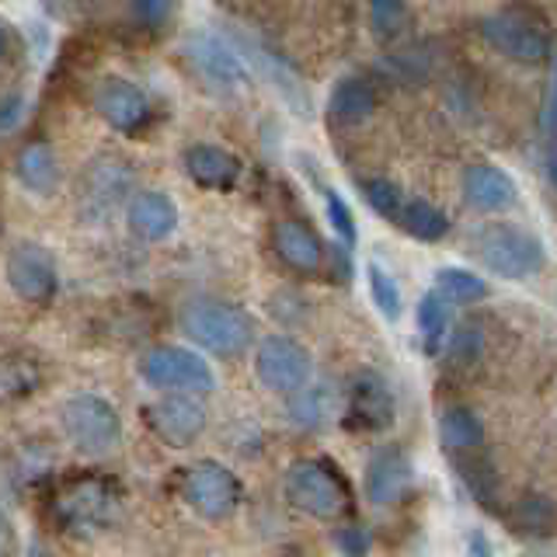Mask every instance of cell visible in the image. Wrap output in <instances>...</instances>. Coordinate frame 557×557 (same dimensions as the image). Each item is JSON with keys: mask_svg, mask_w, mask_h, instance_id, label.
Segmentation results:
<instances>
[{"mask_svg": "<svg viewBox=\"0 0 557 557\" xmlns=\"http://www.w3.org/2000/svg\"><path fill=\"white\" fill-rule=\"evenodd\" d=\"M255 376L272 394H300L313 376V362L300 342L269 335L255 348Z\"/></svg>", "mask_w": 557, "mask_h": 557, "instance_id": "obj_8", "label": "cell"}, {"mask_svg": "<svg viewBox=\"0 0 557 557\" xmlns=\"http://www.w3.org/2000/svg\"><path fill=\"white\" fill-rule=\"evenodd\" d=\"M362 196H366V202H370L373 213L387 216V220H397L400 206H405V196H400V188L394 182H387V178L362 182Z\"/></svg>", "mask_w": 557, "mask_h": 557, "instance_id": "obj_33", "label": "cell"}, {"mask_svg": "<svg viewBox=\"0 0 557 557\" xmlns=\"http://www.w3.org/2000/svg\"><path fill=\"white\" fill-rule=\"evenodd\" d=\"M370 25H373L376 39L391 42L408 28V8L400 4V0H373V4H370Z\"/></svg>", "mask_w": 557, "mask_h": 557, "instance_id": "obj_32", "label": "cell"}, {"mask_svg": "<svg viewBox=\"0 0 557 557\" xmlns=\"http://www.w3.org/2000/svg\"><path fill=\"white\" fill-rule=\"evenodd\" d=\"M457 474L467 484V492L474 495L478 505L484 509H498V495H502V478H498V467L492 457L484 453H470L467 460H457Z\"/></svg>", "mask_w": 557, "mask_h": 557, "instance_id": "obj_23", "label": "cell"}, {"mask_svg": "<svg viewBox=\"0 0 557 557\" xmlns=\"http://www.w3.org/2000/svg\"><path fill=\"white\" fill-rule=\"evenodd\" d=\"M484 356V331L481 327H474V324H463V327H457L449 335V342H446V359L453 362V366H478V359Z\"/></svg>", "mask_w": 557, "mask_h": 557, "instance_id": "obj_31", "label": "cell"}, {"mask_svg": "<svg viewBox=\"0 0 557 557\" xmlns=\"http://www.w3.org/2000/svg\"><path fill=\"white\" fill-rule=\"evenodd\" d=\"M39 370L22 359V356H11V359H0V405L8 400H22L28 397L35 387H39Z\"/></svg>", "mask_w": 557, "mask_h": 557, "instance_id": "obj_29", "label": "cell"}, {"mask_svg": "<svg viewBox=\"0 0 557 557\" xmlns=\"http://www.w3.org/2000/svg\"><path fill=\"white\" fill-rule=\"evenodd\" d=\"M8 544H11V530H8V519L0 516V554L8 550Z\"/></svg>", "mask_w": 557, "mask_h": 557, "instance_id": "obj_41", "label": "cell"}, {"mask_svg": "<svg viewBox=\"0 0 557 557\" xmlns=\"http://www.w3.org/2000/svg\"><path fill=\"white\" fill-rule=\"evenodd\" d=\"M286 502L310 519H338L348 512V487L321 460H296L286 470Z\"/></svg>", "mask_w": 557, "mask_h": 557, "instance_id": "obj_4", "label": "cell"}, {"mask_svg": "<svg viewBox=\"0 0 557 557\" xmlns=\"http://www.w3.org/2000/svg\"><path fill=\"white\" fill-rule=\"evenodd\" d=\"M185 57L191 70L216 91H240L248 84V66H244L240 52L216 32H196L185 42Z\"/></svg>", "mask_w": 557, "mask_h": 557, "instance_id": "obj_10", "label": "cell"}, {"mask_svg": "<svg viewBox=\"0 0 557 557\" xmlns=\"http://www.w3.org/2000/svg\"><path fill=\"white\" fill-rule=\"evenodd\" d=\"M129 191V171L119 161H98L87 171L84 185V213L87 216H109L112 209L126 199Z\"/></svg>", "mask_w": 557, "mask_h": 557, "instance_id": "obj_18", "label": "cell"}, {"mask_svg": "<svg viewBox=\"0 0 557 557\" xmlns=\"http://www.w3.org/2000/svg\"><path fill=\"white\" fill-rule=\"evenodd\" d=\"M60 425L70 446L87 457H109L122 446V418L101 394H74L63 400Z\"/></svg>", "mask_w": 557, "mask_h": 557, "instance_id": "obj_2", "label": "cell"}, {"mask_svg": "<svg viewBox=\"0 0 557 557\" xmlns=\"http://www.w3.org/2000/svg\"><path fill=\"white\" fill-rule=\"evenodd\" d=\"M25 119V98L22 95H8L0 98V133H11L22 126Z\"/></svg>", "mask_w": 557, "mask_h": 557, "instance_id": "obj_39", "label": "cell"}, {"mask_svg": "<svg viewBox=\"0 0 557 557\" xmlns=\"http://www.w3.org/2000/svg\"><path fill=\"white\" fill-rule=\"evenodd\" d=\"M185 171H188V178L202 188H231L240 174V161L223 147L196 144L185 150Z\"/></svg>", "mask_w": 557, "mask_h": 557, "instance_id": "obj_20", "label": "cell"}, {"mask_svg": "<svg viewBox=\"0 0 557 557\" xmlns=\"http://www.w3.org/2000/svg\"><path fill=\"white\" fill-rule=\"evenodd\" d=\"M171 8H174V0H136L133 14L144 25H164L168 17H171Z\"/></svg>", "mask_w": 557, "mask_h": 557, "instance_id": "obj_38", "label": "cell"}, {"mask_svg": "<svg viewBox=\"0 0 557 557\" xmlns=\"http://www.w3.org/2000/svg\"><path fill=\"white\" fill-rule=\"evenodd\" d=\"M557 527V505L547 495H522L509 509V530L519 536H547Z\"/></svg>", "mask_w": 557, "mask_h": 557, "instance_id": "obj_24", "label": "cell"}, {"mask_svg": "<svg viewBox=\"0 0 557 557\" xmlns=\"http://www.w3.org/2000/svg\"><path fill=\"white\" fill-rule=\"evenodd\" d=\"M25 557H57V554H52L46 544H39V540H32V544H28V554Z\"/></svg>", "mask_w": 557, "mask_h": 557, "instance_id": "obj_40", "label": "cell"}, {"mask_svg": "<svg viewBox=\"0 0 557 557\" xmlns=\"http://www.w3.org/2000/svg\"><path fill=\"white\" fill-rule=\"evenodd\" d=\"M366 498L373 505H394L411 492V481H414V467L405 457V449L397 446H383L376 449L370 463H366Z\"/></svg>", "mask_w": 557, "mask_h": 557, "instance_id": "obj_14", "label": "cell"}, {"mask_svg": "<svg viewBox=\"0 0 557 557\" xmlns=\"http://www.w3.org/2000/svg\"><path fill=\"white\" fill-rule=\"evenodd\" d=\"M272 240H275V255L296 272H318L324 265V248L318 234H313L310 226H304L300 220L275 223Z\"/></svg>", "mask_w": 557, "mask_h": 557, "instance_id": "obj_19", "label": "cell"}, {"mask_svg": "<svg viewBox=\"0 0 557 557\" xmlns=\"http://www.w3.org/2000/svg\"><path fill=\"white\" fill-rule=\"evenodd\" d=\"M463 199L478 213H502V209L516 206L519 188L512 174H505L495 164H470L463 171Z\"/></svg>", "mask_w": 557, "mask_h": 557, "instance_id": "obj_16", "label": "cell"}, {"mask_svg": "<svg viewBox=\"0 0 557 557\" xmlns=\"http://www.w3.org/2000/svg\"><path fill=\"white\" fill-rule=\"evenodd\" d=\"M418 331H422L425 352L432 356L440 352V345L446 342V331H449V304L435 289H429L422 300H418Z\"/></svg>", "mask_w": 557, "mask_h": 557, "instance_id": "obj_28", "label": "cell"}, {"mask_svg": "<svg viewBox=\"0 0 557 557\" xmlns=\"http://www.w3.org/2000/svg\"><path fill=\"white\" fill-rule=\"evenodd\" d=\"M376 112V91L359 77H345L327 98V119L335 126H359Z\"/></svg>", "mask_w": 557, "mask_h": 557, "instance_id": "obj_21", "label": "cell"}, {"mask_svg": "<svg viewBox=\"0 0 557 557\" xmlns=\"http://www.w3.org/2000/svg\"><path fill=\"white\" fill-rule=\"evenodd\" d=\"M474 248H478V258L484 261V269L495 272L498 278H530L536 272H544L547 265L544 240L512 223L484 226L474 240Z\"/></svg>", "mask_w": 557, "mask_h": 557, "instance_id": "obj_3", "label": "cell"}, {"mask_svg": "<svg viewBox=\"0 0 557 557\" xmlns=\"http://www.w3.org/2000/svg\"><path fill=\"white\" fill-rule=\"evenodd\" d=\"M60 174L63 171H60L57 153H52V147H46V144H32L17 153V182H22L28 191H35V196L57 191Z\"/></svg>", "mask_w": 557, "mask_h": 557, "instance_id": "obj_22", "label": "cell"}, {"mask_svg": "<svg viewBox=\"0 0 557 557\" xmlns=\"http://www.w3.org/2000/svg\"><path fill=\"white\" fill-rule=\"evenodd\" d=\"M540 129H544V136L557 139V52H550V81H547L544 109H540Z\"/></svg>", "mask_w": 557, "mask_h": 557, "instance_id": "obj_36", "label": "cell"}, {"mask_svg": "<svg viewBox=\"0 0 557 557\" xmlns=\"http://www.w3.org/2000/svg\"><path fill=\"white\" fill-rule=\"evenodd\" d=\"M147 425L161 443L174 449H188L209 425V411L196 394H171L147 405Z\"/></svg>", "mask_w": 557, "mask_h": 557, "instance_id": "obj_11", "label": "cell"}, {"mask_svg": "<svg viewBox=\"0 0 557 557\" xmlns=\"http://www.w3.org/2000/svg\"><path fill=\"white\" fill-rule=\"evenodd\" d=\"M182 495L196 516L220 522V519H231L240 509L244 487H240V478L226 463L199 460L182 474Z\"/></svg>", "mask_w": 557, "mask_h": 557, "instance_id": "obj_6", "label": "cell"}, {"mask_svg": "<svg viewBox=\"0 0 557 557\" xmlns=\"http://www.w3.org/2000/svg\"><path fill=\"white\" fill-rule=\"evenodd\" d=\"M289 418L296 425H304V429H313V425H321V418H324V400L318 391H300V394H293L289 400Z\"/></svg>", "mask_w": 557, "mask_h": 557, "instance_id": "obj_35", "label": "cell"}, {"mask_svg": "<svg viewBox=\"0 0 557 557\" xmlns=\"http://www.w3.org/2000/svg\"><path fill=\"white\" fill-rule=\"evenodd\" d=\"M394 394L387 387V380L373 370H362L352 387H348V411H345V425L348 429H391L394 425Z\"/></svg>", "mask_w": 557, "mask_h": 557, "instance_id": "obj_13", "label": "cell"}, {"mask_svg": "<svg viewBox=\"0 0 557 557\" xmlns=\"http://www.w3.org/2000/svg\"><path fill=\"white\" fill-rule=\"evenodd\" d=\"M95 109L119 133H136L150 119V101L133 81L104 77L95 91Z\"/></svg>", "mask_w": 557, "mask_h": 557, "instance_id": "obj_15", "label": "cell"}, {"mask_svg": "<svg viewBox=\"0 0 557 557\" xmlns=\"http://www.w3.org/2000/svg\"><path fill=\"white\" fill-rule=\"evenodd\" d=\"M4 49H8V32L0 28V57H4Z\"/></svg>", "mask_w": 557, "mask_h": 557, "instance_id": "obj_43", "label": "cell"}, {"mask_svg": "<svg viewBox=\"0 0 557 557\" xmlns=\"http://www.w3.org/2000/svg\"><path fill=\"white\" fill-rule=\"evenodd\" d=\"M182 327L188 342L213 356H237L255 338L251 313L231 300H191L182 310Z\"/></svg>", "mask_w": 557, "mask_h": 557, "instance_id": "obj_1", "label": "cell"}, {"mask_svg": "<svg viewBox=\"0 0 557 557\" xmlns=\"http://www.w3.org/2000/svg\"><path fill=\"white\" fill-rule=\"evenodd\" d=\"M440 440L453 453L478 449L484 443V425H481V418L474 411L457 405V408L443 411V418H440Z\"/></svg>", "mask_w": 557, "mask_h": 557, "instance_id": "obj_26", "label": "cell"}, {"mask_svg": "<svg viewBox=\"0 0 557 557\" xmlns=\"http://www.w3.org/2000/svg\"><path fill=\"white\" fill-rule=\"evenodd\" d=\"M139 376L153 391H171V394H209L216 387V376L209 370V362L182 345H157L139 359Z\"/></svg>", "mask_w": 557, "mask_h": 557, "instance_id": "obj_5", "label": "cell"}, {"mask_svg": "<svg viewBox=\"0 0 557 557\" xmlns=\"http://www.w3.org/2000/svg\"><path fill=\"white\" fill-rule=\"evenodd\" d=\"M324 209H327L331 231H335L345 244H356V216H352V209H348V202L338 196L335 188L324 191Z\"/></svg>", "mask_w": 557, "mask_h": 557, "instance_id": "obj_34", "label": "cell"}, {"mask_svg": "<svg viewBox=\"0 0 557 557\" xmlns=\"http://www.w3.org/2000/svg\"><path fill=\"white\" fill-rule=\"evenodd\" d=\"M335 547L342 550V557H366L370 554V533L359 527H342L335 533Z\"/></svg>", "mask_w": 557, "mask_h": 557, "instance_id": "obj_37", "label": "cell"}, {"mask_svg": "<svg viewBox=\"0 0 557 557\" xmlns=\"http://www.w3.org/2000/svg\"><path fill=\"white\" fill-rule=\"evenodd\" d=\"M397 223L405 226L414 240H425V244L443 240L449 231V220L443 209L425 199H405V206H400V213H397Z\"/></svg>", "mask_w": 557, "mask_h": 557, "instance_id": "obj_25", "label": "cell"}, {"mask_svg": "<svg viewBox=\"0 0 557 557\" xmlns=\"http://www.w3.org/2000/svg\"><path fill=\"white\" fill-rule=\"evenodd\" d=\"M547 174H550V182H554V188H557V150L547 157Z\"/></svg>", "mask_w": 557, "mask_h": 557, "instance_id": "obj_42", "label": "cell"}, {"mask_svg": "<svg viewBox=\"0 0 557 557\" xmlns=\"http://www.w3.org/2000/svg\"><path fill=\"white\" fill-rule=\"evenodd\" d=\"M4 275L14 296H22L25 304H49L60 289L57 261L39 244H17L4 261Z\"/></svg>", "mask_w": 557, "mask_h": 557, "instance_id": "obj_12", "label": "cell"}, {"mask_svg": "<svg viewBox=\"0 0 557 557\" xmlns=\"http://www.w3.org/2000/svg\"><path fill=\"white\" fill-rule=\"evenodd\" d=\"M435 293L443 296L446 304H478L487 296V283L481 275L467 272V269H440L435 272Z\"/></svg>", "mask_w": 557, "mask_h": 557, "instance_id": "obj_27", "label": "cell"}, {"mask_svg": "<svg viewBox=\"0 0 557 557\" xmlns=\"http://www.w3.org/2000/svg\"><path fill=\"white\" fill-rule=\"evenodd\" d=\"M366 278H370V296H373L376 310L387 321H400V313H405V300H400L397 278L387 269H383L380 261H370V269H366Z\"/></svg>", "mask_w": 557, "mask_h": 557, "instance_id": "obj_30", "label": "cell"}, {"mask_svg": "<svg viewBox=\"0 0 557 557\" xmlns=\"http://www.w3.org/2000/svg\"><path fill=\"white\" fill-rule=\"evenodd\" d=\"M481 35L495 52L516 63H544L550 57V35L516 11H498L481 17Z\"/></svg>", "mask_w": 557, "mask_h": 557, "instance_id": "obj_9", "label": "cell"}, {"mask_svg": "<svg viewBox=\"0 0 557 557\" xmlns=\"http://www.w3.org/2000/svg\"><path fill=\"white\" fill-rule=\"evenodd\" d=\"M129 226L144 240H168L178 231V206L168 191H139L129 199Z\"/></svg>", "mask_w": 557, "mask_h": 557, "instance_id": "obj_17", "label": "cell"}, {"mask_svg": "<svg viewBox=\"0 0 557 557\" xmlns=\"http://www.w3.org/2000/svg\"><path fill=\"white\" fill-rule=\"evenodd\" d=\"M119 509H122L119 495L101 481L70 484L57 495V502H52V512H57L60 527L70 533H81V536H91L104 527H112Z\"/></svg>", "mask_w": 557, "mask_h": 557, "instance_id": "obj_7", "label": "cell"}]
</instances>
